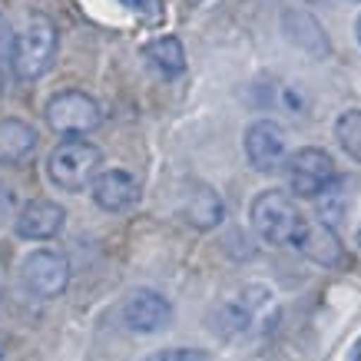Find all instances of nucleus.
<instances>
[{"label": "nucleus", "instance_id": "f3484780", "mask_svg": "<svg viewBox=\"0 0 361 361\" xmlns=\"http://www.w3.org/2000/svg\"><path fill=\"white\" fill-rule=\"evenodd\" d=\"M335 140L355 163H361V110H345L335 120Z\"/></svg>", "mask_w": 361, "mask_h": 361}, {"label": "nucleus", "instance_id": "39448f33", "mask_svg": "<svg viewBox=\"0 0 361 361\" xmlns=\"http://www.w3.org/2000/svg\"><path fill=\"white\" fill-rule=\"evenodd\" d=\"M272 308H275L272 288H265V285H245L239 295L226 298V302L212 312V331H219L226 338L249 335Z\"/></svg>", "mask_w": 361, "mask_h": 361}, {"label": "nucleus", "instance_id": "1a4fd4ad", "mask_svg": "<svg viewBox=\"0 0 361 361\" xmlns=\"http://www.w3.org/2000/svg\"><path fill=\"white\" fill-rule=\"evenodd\" d=\"M123 322H126V329L136 331V335H156V331L169 329L173 305H169V298L153 292V288H136V292L123 302Z\"/></svg>", "mask_w": 361, "mask_h": 361}, {"label": "nucleus", "instance_id": "ddd939ff", "mask_svg": "<svg viewBox=\"0 0 361 361\" xmlns=\"http://www.w3.org/2000/svg\"><path fill=\"white\" fill-rule=\"evenodd\" d=\"M183 219L199 232H209L222 226L226 219V202L209 183H189L186 196H183Z\"/></svg>", "mask_w": 361, "mask_h": 361}, {"label": "nucleus", "instance_id": "20e7f679", "mask_svg": "<svg viewBox=\"0 0 361 361\" xmlns=\"http://www.w3.org/2000/svg\"><path fill=\"white\" fill-rule=\"evenodd\" d=\"M47 126L66 140H83L87 133H93L103 123V110L99 103L83 90H60L47 99Z\"/></svg>", "mask_w": 361, "mask_h": 361}, {"label": "nucleus", "instance_id": "aec40b11", "mask_svg": "<svg viewBox=\"0 0 361 361\" xmlns=\"http://www.w3.org/2000/svg\"><path fill=\"white\" fill-rule=\"evenodd\" d=\"M348 361H361V341H355V348L348 351Z\"/></svg>", "mask_w": 361, "mask_h": 361}, {"label": "nucleus", "instance_id": "4468645a", "mask_svg": "<svg viewBox=\"0 0 361 361\" xmlns=\"http://www.w3.org/2000/svg\"><path fill=\"white\" fill-rule=\"evenodd\" d=\"M282 30H285V37H288V44H295L298 50L308 54L312 60H325V56L331 54L329 33H325V27L308 11H285Z\"/></svg>", "mask_w": 361, "mask_h": 361}, {"label": "nucleus", "instance_id": "4be33fe9", "mask_svg": "<svg viewBox=\"0 0 361 361\" xmlns=\"http://www.w3.org/2000/svg\"><path fill=\"white\" fill-rule=\"evenodd\" d=\"M4 355H7V345H4V338H0V361H4Z\"/></svg>", "mask_w": 361, "mask_h": 361}, {"label": "nucleus", "instance_id": "0eeeda50", "mask_svg": "<svg viewBox=\"0 0 361 361\" xmlns=\"http://www.w3.org/2000/svg\"><path fill=\"white\" fill-rule=\"evenodd\" d=\"M20 279L37 298H56L70 285V259L56 249H33L20 262Z\"/></svg>", "mask_w": 361, "mask_h": 361}, {"label": "nucleus", "instance_id": "f257e3e1", "mask_svg": "<svg viewBox=\"0 0 361 361\" xmlns=\"http://www.w3.org/2000/svg\"><path fill=\"white\" fill-rule=\"evenodd\" d=\"M56 50H60V33L56 23L44 13H30L27 23L13 33L11 44V70L17 80H40L54 66Z\"/></svg>", "mask_w": 361, "mask_h": 361}, {"label": "nucleus", "instance_id": "5701e85b", "mask_svg": "<svg viewBox=\"0 0 361 361\" xmlns=\"http://www.w3.org/2000/svg\"><path fill=\"white\" fill-rule=\"evenodd\" d=\"M355 239H358V249H361V226H358V235H355Z\"/></svg>", "mask_w": 361, "mask_h": 361}, {"label": "nucleus", "instance_id": "b1692460", "mask_svg": "<svg viewBox=\"0 0 361 361\" xmlns=\"http://www.w3.org/2000/svg\"><path fill=\"white\" fill-rule=\"evenodd\" d=\"M305 4H325V0H305Z\"/></svg>", "mask_w": 361, "mask_h": 361}, {"label": "nucleus", "instance_id": "f03ea898", "mask_svg": "<svg viewBox=\"0 0 361 361\" xmlns=\"http://www.w3.org/2000/svg\"><path fill=\"white\" fill-rule=\"evenodd\" d=\"M249 222L265 245H295L298 232L305 226V216L298 212L292 196H285L282 189H265L252 199Z\"/></svg>", "mask_w": 361, "mask_h": 361}, {"label": "nucleus", "instance_id": "6ab92c4d", "mask_svg": "<svg viewBox=\"0 0 361 361\" xmlns=\"http://www.w3.org/2000/svg\"><path fill=\"white\" fill-rule=\"evenodd\" d=\"M123 7H130V11H140V7H146V0H120Z\"/></svg>", "mask_w": 361, "mask_h": 361}, {"label": "nucleus", "instance_id": "393cba45", "mask_svg": "<svg viewBox=\"0 0 361 361\" xmlns=\"http://www.w3.org/2000/svg\"><path fill=\"white\" fill-rule=\"evenodd\" d=\"M189 4H206V0H189Z\"/></svg>", "mask_w": 361, "mask_h": 361}, {"label": "nucleus", "instance_id": "2eb2a0df", "mask_svg": "<svg viewBox=\"0 0 361 361\" xmlns=\"http://www.w3.org/2000/svg\"><path fill=\"white\" fill-rule=\"evenodd\" d=\"M37 130L30 123L17 120V116H4L0 120V166H23L37 153Z\"/></svg>", "mask_w": 361, "mask_h": 361}, {"label": "nucleus", "instance_id": "412c9836", "mask_svg": "<svg viewBox=\"0 0 361 361\" xmlns=\"http://www.w3.org/2000/svg\"><path fill=\"white\" fill-rule=\"evenodd\" d=\"M355 37H358V47H361V13H358V20H355Z\"/></svg>", "mask_w": 361, "mask_h": 361}, {"label": "nucleus", "instance_id": "7ed1b4c3", "mask_svg": "<svg viewBox=\"0 0 361 361\" xmlns=\"http://www.w3.org/2000/svg\"><path fill=\"white\" fill-rule=\"evenodd\" d=\"M103 153L87 140H63L54 146V153L47 156V176L56 189L63 192H83L93 186L103 169Z\"/></svg>", "mask_w": 361, "mask_h": 361}, {"label": "nucleus", "instance_id": "a211bd4d", "mask_svg": "<svg viewBox=\"0 0 361 361\" xmlns=\"http://www.w3.org/2000/svg\"><path fill=\"white\" fill-rule=\"evenodd\" d=\"M146 361H209V355L206 351H196V348H166V351L149 355Z\"/></svg>", "mask_w": 361, "mask_h": 361}, {"label": "nucleus", "instance_id": "9b49d317", "mask_svg": "<svg viewBox=\"0 0 361 361\" xmlns=\"http://www.w3.org/2000/svg\"><path fill=\"white\" fill-rule=\"evenodd\" d=\"M90 192H93V202L103 212H126V209H133L140 202V183L126 169H103L93 179Z\"/></svg>", "mask_w": 361, "mask_h": 361}, {"label": "nucleus", "instance_id": "f8f14e48", "mask_svg": "<svg viewBox=\"0 0 361 361\" xmlns=\"http://www.w3.org/2000/svg\"><path fill=\"white\" fill-rule=\"evenodd\" d=\"M292 249L302 252L308 262L322 265V269H338V265L345 262V249H341L338 235H335V229L325 226V222L305 219V226H302V232H298V239Z\"/></svg>", "mask_w": 361, "mask_h": 361}, {"label": "nucleus", "instance_id": "6e6552de", "mask_svg": "<svg viewBox=\"0 0 361 361\" xmlns=\"http://www.w3.org/2000/svg\"><path fill=\"white\" fill-rule=\"evenodd\" d=\"M242 146H245V159L255 173H275L282 163H288V140L275 120H255L245 130Z\"/></svg>", "mask_w": 361, "mask_h": 361}, {"label": "nucleus", "instance_id": "423d86ee", "mask_svg": "<svg viewBox=\"0 0 361 361\" xmlns=\"http://www.w3.org/2000/svg\"><path fill=\"white\" fill-rule=\"evenodd\" d=\"M285 173H288V189L298 199H322L338 183L335 159L325 149H318V146L295 149V153L288 156V163H285Z\"/></svg>", "mask_w": 361, "mask_h": 361}, {"label": "nucleus", "instance_id": "9d476101", "mask_svg": "<svg viewBox=\"0 0 361 361\" xmlns=\"http://www.w3.org/2000/svg\"><path fill=\"white\" fill-rule=\"evenodd\" d=\"M66 222V209L54 199H30L27 206L17 212V219H13V232L27 242H47L60 235Z\"/></svg>", "mask_w": 361, "mask_h": 361}, {"label": "nucleus", "instance_id": "dca6fc26", "mask_svg": "<svg viewBox=\"0 0 361 361\" xmlns=\"http://www.w3.org/2000/svg\"><path fill=\"white\" fill-rule=\"evenodd\" d=\"M142 56L163 73V77H179L186 70V50L179 37H156L142 47Z\"/></svg>", "mask_w": 361, "mask_h": 361}]
</instances>
